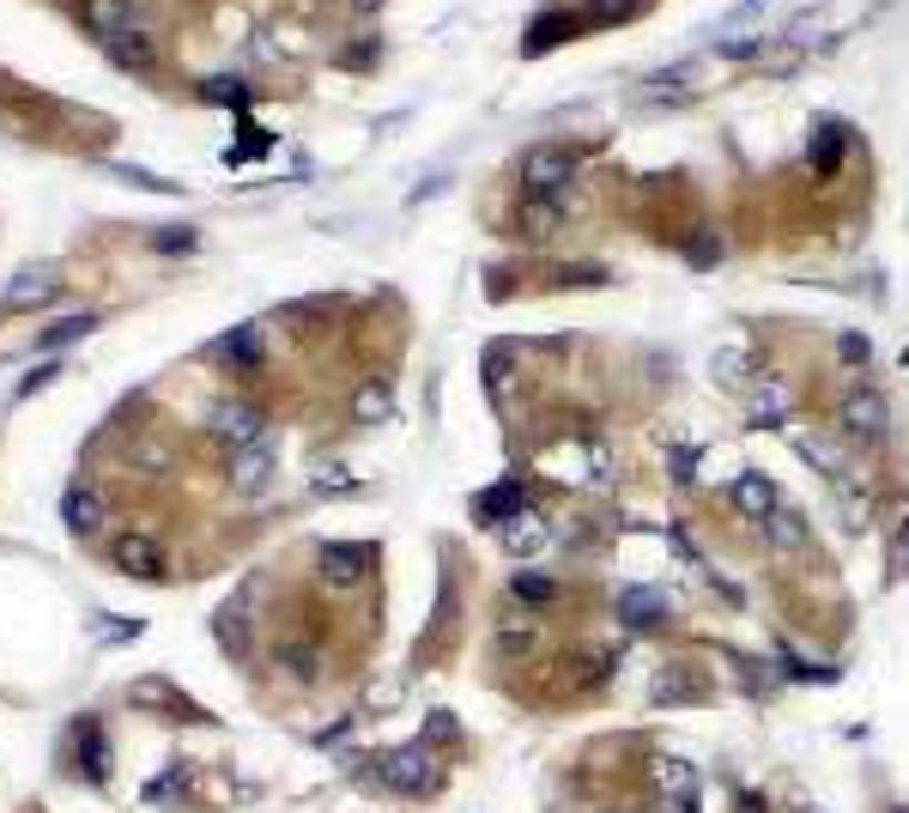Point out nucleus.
Instances as JSON below:
<instances>
[{"mask_svg":"<svg viewBox=\"0 0 909 813\" xmlns=\"http://www.w3.org/2000/svg\"><path fill=\"white\" fill-rule=\"evenodd\" d=\"M837 431L849 437V444H879V437L891 431V407L879 389H849L837 402Z\"/></svg>","mask_w":909,"mask_h":813,"instance_id":"nucleus-1","label":"nucleus"},{"mask_svg":"<svg viewBox=\"0 0 909 813\" xmlns=\"http://www.w3.org/2000/svg\"><path fill=\"white\" fill-rule=\"evenodd\" d=\"M576 183V152L570 146H528L522 152V195H564Z\"/></svg>","mask_w":909,"mask_h":813,"instance_id":"nucleus-2","label":"nucleus"},{"mask_svg":"<svg viewBox=\"0 0 909 813\" xmlns=\"http://www.w3.org/2000/svg\"><path fill=\"white\" fill-rule=\"evenodd\" d=\"M206 425H213V437H225L231 449L262 444V407H249V402H218L206 413Z\"/></svg>","mask_w":909,"mask_h":813,"instance_id":"nucleus-3","label":"nucleus"},{"mask_svg":"<svg viewBox=\"0 0 909 813\" xmlns=\"http://www.w3.org/2000/svg\"><path fill=\"white\" fill-rule=\"evenodd\" d=\"M431 753H425V746H400V753H388L382 759V783L388 790H400V795H425L431 790Z\"/></svg>","mask_w":909,"mask_h":813,"instance_id":"nucleus-4","label":"nucleus"},{"mask_svg":"<svg viewBox=\"0 0 909 813\" xmlns=\"http://www.w3.org/2000/svg\"><path fill=\"white\" fill-rule=\"evenodd\" d=\"M764 547L770 552H783V559H795V552H807V540H813V528H807V516L800 510H788V505H776L770 516H764Z\"/></svg>","mask_w":909,"mask_h":813,"instance_id":"nucleus-5","label":"nucleus"},{"mask_svg":"<svg viewBox=\"0 0 909 813\" xmlns=\"http://www.w3.org/2000/svg\"><path fill=\"white\" fill-rule=\"evenodd\" d=\"M115 571L159 583V577H164V547L152 535H122V540H115Z\"/></svg>","mask_w":909,"mask_h":813,"instance_id":"nucleus-6","label":"nucleus"},{"mask_svg":"<svg viewBox=\"0 0 909 813\" xmlns=\"http://www.w3.org/2000/svg\"><path fill=\"white\" fill-rule=\"evenodd\" d=\"M267 480H273V449L267 444L237 449V461H231V492L255 498V492H267Z\"/></svg>","mask_w":909,"mask_h":813,"instance_id":"nucleus-7","label":"nucleus"},{"mask_svg":"<svg viewBox=\"0 0 909 813\" xmlns=\"http://www.w3.org/2000/svg\"><path fill=\"white\" fill-rule=\"evenodd\" d=\"M746 407H752V425H783L788 413H795V389H788L783 377H758Z\"/></svg>","mask_w":909,"mask_h":813,"instance_id":"nucleus-8","label":"nucleus"},{"mask_svg":"<svg viewBox=\"0 0 909 813\" xmlns=\"http://www.w3.org/2000/svg\"><path fill=\"white\" fill-rule=\"evenodd\" d=\"M370 559H376V552L358 547V540H328V547H321V577H334V583H358V577L370 571Z\"/></svg>","mask_w":909,"mask_h":813,"instance_id":"nucleus-9","label":"nucleus"},{"mask_svg":"<svg viewBox=\"0 0 909 813\" xmlns=\"http://www.w3.org/2000/svg\"><path fill=\"white\" fill-rule=\"evenodd\" d=\"M80 24H85L91 37H103V43H110V37L134 31V12H127V0H85V7H80Z\"/></svg>","mask_w":909,"mask_h":813,"instance_id":"nucleus-10","label":"nucleus"},{"mask_svg":"<svg viewBox=\"0 0 909 813\" xmlns=\"http://www.w3.org/2000/svg\"><path fill=\"white\" fill-rule=\"evenodd\" d=\"M776 505H783V498H776V486L764 480V474H739L734 480V510L746 516V522H764Z\"/></svg>","mask_w":909,"mask_h":813,"instance_id":"nucleus-11","label":"nucleus"},{"mask_svg":"<svg viewBox=\"0 0 909 813\" xmlns=\"http://www.w3.org/2000/svg\"><path fill=\"white\" fill-rule=\"evenodd\" d=\"M61 516H68V528H73V535H98V528H103V498L98 492H85V486H73V492L68 498H61Z\"/></svg>","mask_w":909,"mask_h":813,"instance_id":"nucleus-12","label":"nucleus"},{"mask_svg":"<svg viewBox=\"0 0 909 813\" xmlns=\"http://www.w3.org/2000/svg\"><path fill=\"white\" fill-rule=\"evenodd\" d=\"M564 225V195H528L522 201V231L528 237H552Z\"/></svg>","mask_w":909,"mask_h":813,"instance_id":"nucleus-13","label":"nucleus"},{"mask_svg":"<svg viewBox=\"0 0 909 813\" xmlns=\"http://www.w3.org/2000/svg\"><path fill=\"white\" fill-rule=\"evenodd\" d=\"M388 413H395V395H388V383H382V377L358 383V395H353V425H382Z\"/></svg>","mask_w":909,"mask_h":813,"instance_id":"nucleus-14","label":"nucleus"},{"mask_svg":"<svg viewBox=\"0 0 909 813\" xmlns=\"http://www.w3.org/2000/svg\"><path fill=\"white\" fill-rule=\"evenodd\" d=\"M842 146H849V134H842L837 122H818V128H813V146H807L813 171H818V176H830V171L842 164Z\"/></svg>","mask_w":909,"mask_h":813,"instance_id":"nucleus-15","label":"nucleus"},{"mask_svg":"<svg viewBox=\"0 0 909 813\" xmlns=\"http://www.w3.org/2000/svg\"><path fill=\"white\" fill-rule=\"evenodd\" d=\"M709 370H716L722 389H746V383H752V353H746V346H716Z\"/></svg>","mask_w":909,"mask_h":813,"instance_id":"nucleus-16","label":"nucleus"},{"mask_svg":"<svg viewBox=\"0 0 909 813\" xmlns=\"http://www.w3.org/2000/svg\"><path fill=\"white\" fill-rule=\"evenodd\" d=\"M498 535H503V547H510V552H540V547H545V522H540L534 510L510 516V522H503Z\"/></svg>","mask_w":909,"mask_h":813,"instance_id":"nucleus-17","label":"nucleus"},{"mask_svg":"<svg viewBox=\"0 0 909 813\" xmlns=\"http://www.w3.org/2000/svg\"><path fill=\"white\" fill-rule=\"evenodd\" d=\"M648 778H655L661 795H680V802H692V790H697V771L685 765V759H655V771H648Z\"/></svg>","mask_w":909,"mask_h":813,"instance_id":"nucleus-18","label":"nucleus"},{"mask_svg":"<svg viewBox=\"0 0 909 813\" xmlns=\"http://www.w3.org/2000/svg\"><path fill=\"white\" fill-rule=\"evenodd\" d=\"M110 61L115 68H134V73H146L152 68V37H140V31H122V37H110Z\"/></svg>","mask_w":909,"mask_h":813,"instance_id":"nucleus-19","label":"nucleus"},{"mask_svg":"<svg viewBox=\"0 0 909 813\" xmlns=\"http://www.w3.org/2000/svg\"><path fill=\"white\" fill-rule=\"evenodd\" d=\"M661 613H667V601H661L655 589H625V596H619V619H625V626H655Z\"/></svg>","mask_w":909,"mask_h":813,"instance_id":"nucleus-20","label":"nucleus"},{"mask_svg":"<svg viewBox=\"0 0 909 813\" xmlns=\"http://www.w3.org/2000/svg\"><path fill=\"white\" fill-rule=\"evenodd\" d=\"M43 298H55V274H19L12 280V292H7V309H31V304H43Z\"/></svg>","mask_w":909,"mask_h":813,"instance_id":"nucleus-21","label":"nucleus"},{"mask_svg":"<svg viewBox=\"0 0 909 813\" xmlns=\"http://www.w3.org/2000/svg\"><path fill=\"white\" fill-rule=\"evenodd\" d=\"M564 37H576V19H558V12H545V19H534V31H528V55H545V49H558Z\"/></svg>","mask_w":909,"mask_h":813,"instance_id":"nucleus-22","label":"nucleus"},{"mask_svg":"<svg viewBox=\"0 0 909 813\" xmlns=\"http://www.w3.org/2000/svg\"><path fill=\"white\" fill-rule=\"evenodd\" d=\"M522 510H528L522 492H510V486H498V492H486V498L473 505V516H479V522H491V528H503L510 516H522Z\"/></svg>","mask_w":909,"mask_h":813,"instance_id":"nucleus-23","label":"nucleus"},{"mask_svg":"<svg viewBox=\"0 0 909 813\" xmlns=\"http://www.w3.org/2000/svg\"><path fill=\"white\" fill-rule=\"evenodd\" d=\"M134 704H164V711H176V717H201V704H188L182 692L164 687V680H140V687H134Z\"/></svg>","mask_w":909,"mask_h":813,"instance_id":"nucleus-24","label":"nucleus"},{"mask_svg":"<svg viewBox=\"0 0 909 813\" xmlns=\"http://www.w3.org/2000/svg\"><path fill=\"white\" fill-rule=\"evenodd\" d=\"M218 358H231V365H255L262 358V328H237L218 341Z\"/></svg>","mask_w":909,"mask_h":813,"instance_id":"nucleus-25","label":"nucleus"},{"mask_svg":"<svg viewBox=\"0 0 909 813\" xmlns=\"http://www.w3.org/2000/svg\"><path fill=\"white\" fill-rule=\"evenodd\" d=\"M692 80H697L692 61H685V68H667V73H655V80H648V98H685V92H692Z\"/></svg>","mask_w":909,"mask_h":813,"instance_id":"nucleus-26","label":"nucleus"},{"mask_svg":"<svg viewBox=\"0 0 909 813\" xmlns=\"http://www.w3.org/2000/svg\"><path fill=\"white\" fill-rule=\"evenodd\" d=\"M91 328H98V316H68V322H55V328H43V341H37V346H43V353H49V346H68V341H85V334Z\"/></svg>","mask_w":909,"mask_h":813,"instance_id":"nucleus-27","label":"nucleus"},{"mask_svg":"<svg viewBox=\"0 0 909 813\" xmlns=\"http://www.w3.org/2000/svg\"><path fill=\"white\" fill-rule=\"evenodd\" d=\"M648 699H655V704H692V699H704V692H697V687H692V680H685V674H661Z\"/></svg>","mask_w":909,"mask_h":813,"instance_id":"nucleus-28","label":"nucleus"},{"mask_svg":"<svg viewBox=\"0 0 909 813\" xmlns=\"http://www.w3.org/2000/svg\"><path fill=\"white\" fill-rule=\"evenodd\" d=\"M510 596H515V601H534V608H540V601H552V577L515 571V577H510Z\"/></svg>","mask_w":909,"mask_h":813,"instance_id":"nucleus-29","label":"nucleus"},{"mask_svg":"<svg viewBox=\"0 0 909 813\" xmlns=\"http://www.w3.org/2000/svg\"><path fill=\"white\" fill-rule=\"evenodd\" d=\"M837 358H842V365H867V358H874V341L855 334V328H842L837 334Z\"/></svg>","mask_w":909,"mask_h":813,"instance_id":"nucleus-30","label":"nucleus"},{"mask_svg":"<svg viewBox=\"0 0 909 813\" xmlns=\"http://www.w3.org/2000/svg\"><path fill=\"white\" fill-rule=\"evenodd\" d=\"M279 662L292 668L297 680H316V650H309V643H285V650H279Z\"/></svg>","mask_w":909,"mask_h":813,"instance_id":"nucleus-31","label":"nucleus"},{"mask_svg":"<svg viewBox=\"0 0 909 813\" xmlns=\"http://www.w3.org/2000/svg\"><path fill=\"white\" fill-rule=\"evenodd\" d=\"M891 577H909V516H903L898 540H891Z\"/></svg>","mask_w":909,"mask_h":813,"instance_id":"nucleus-32","label":"nucleus"},{"mask_svg":"<svg viewBox=\"0 0 909 813\" xmlns=\"http://www.w3.org/2000/svg\"><path fill=\"white\" fill-rule=\"evenodd\" d=\"M564 280H570V286H606V267L582 262V267H564Z\"/></svg>","mask_w":909,"mask_h":813,"instance_id":"nucleus-33","label":"nucleus"},{"mask_svg":"<svg viewBox=\"0 0 909 813\" xmlns=\"http://www.w3.org/2000/svg\"><path fill=\"white\" fill-rule=\"evenodd\" d=\"M159 250H194V231H188V225H171V231H159Z\"/></svg>","mask_w":909,"mask_h":813,"instance_id":"nucleus-34","label":"nucleus"},{"mask_svg":"<svg viewBox=\"0 0 909 813\" xmlns=\"http://www.w3.org/2000/svg\"><path fill=\"white\" fill-rule=\"evenodd\" d=\"M201 92L213 98V103H237V98H243V92H237V80H206Z\"/></svg>","mask_w":909,"mask_h":813,"instance_id":"nucleus-35","label":"nucleus"},{"mask_svg":"<svg viewBox=\"0 0 909 813\" xmlns=\"http://www.w3.org/2000/svg\"><path fill=\"white\" fill-rule=\"evenodd\" d=\"M528 643H534V631H528V626L515 631V626H510V631L498 638V650H503V656H515V650H528Z\"/></svg>","mask_w":909,"mask_h":813,"instance_id":"nucleus-36","label":"nucleus"},{"mask_svg":"<svg viewBox=\"0 0 909 813\" xmlns=\"http://www.w3.org/2000/svg\"><path fill=\"white\" fill-rule=\"evenodd\" d=\"M795 49H770V55H764V73H788V68H795Z\"/></svg>","mask_w":909,"mask_h":813,"instance_id":"nucleus-37","label":"nucleus"},{"mask_svg":"<svg viewBox=\"0 0 909 813\" xmlns=\"http://www.w3.org/2000/svg\"><path fill=\"white\" fill-rule=\"evenodd\" d=\"M55 377H61V370H55V365H43V370H37V377H24V383H19V395H37V389H49V383H55Z\"/></svg>","mask_w":909,"mask_h":813,"instance_id":"nucleus-38","label":"nucleus"},{"mask_svg":"<svg viewBox=\"0 0 909 813\" xmlns=\"http://www.w3.org/2000/svg\"><path fill=\"white\" fill-rule=\"evenodd\" d=\"M734 813H770V807H764V795H739Z\"/></svg>","mask_w":909,"mask_h":813,"instance_id":"nucleus-39","label":"nucleus"},{"mask_svg":"<svg viewBox=\"0 0 909 813\" xmlns=\"http://www.w3.org/2000/svg\"><path fill=\"white\" fill-rule=\"evenodd\" d=\"M619 7H625V0H594V19H613Z\"/></svg>","mask_w":909,"mask_h":813,"instance_id":"nucleus-40","label":"nucleus"},{"mask_svg":"<svg viewBox=\"0 0 909 813\" xmlns=\"http://www.w3.org/2000/svg\"><path fill=\"white\" fill-rule=\"evenodd\" d=\"M353 7H358V12H376V7H382V0H353Z\"/></svg>","mask_w":909,"mask_h":813,"instance_id":"nucleus-41","label":"nucleus"}]
</instances>
